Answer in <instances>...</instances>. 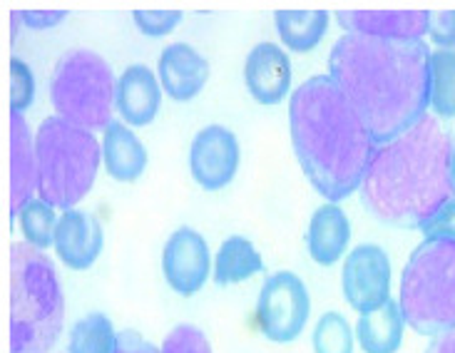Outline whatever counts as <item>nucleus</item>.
Here are the masks:
<instances>
[{"label":"nucleus","instance_id":"1","mask_svg":"<svg viewBox=\"0 0 455 353\" xmlns=\"http://www.w3.org/2000/svg\"><path fill=\"white\" fill-rule=\"evenodd\" d=\"M431 55L419 43L346 33L329 58V77L381 147L423 122L431 108Z\"/></svg>","mask_w":455,"mask_h":353},{"label":"nucleus","instance_id":"2","mask_svg":"<svg viewBox=\"0 0 455 353\" xmlns=\"http://www.w3.org/2000/svg\"><path fill=\"white\" fill-rule=\"evenodd\" d=\"M291 145L311 187L329 202L361 189L376 142L329 75H314L289 102Z\"/></svg>","mask_w":455,"mask_h":353},{"label":"nucleus","instance_id":"3","mask_svg":"<svg viewBox=\"0 0 455 353\" xmlns=\"http://www.w3.org/2000/svg\"><path fill=\"white\" fill-rule=\"evenodd\" d=\"M453 140L435 117L388 145L376 147L361 184V202L371 217L395 229H420L448 199Z\"/></svg>","mask_w":455,"mask_h":353},{"label":"nucleus","instance_id":"4","mask_svg":"<svg viewBox=\"0 0 455 353\" xmlns=\"http://www.w3.org/2000/svg\"><path fill=\"white\" fill-rule=\"evenodd\" d=\"M65 326L55 264L30 244L11 246V353H48Z\"/></svg>","mask_w":455,"mask_h":353},{"label":"nucleus","instance_id":"5","mask_svg":"<svg viewBox=\"0 0 455 353\" xmlns=\"http://www.w3.org/2000/svg\"><path fill=\"white\" fill-rule=\"evenodd\" d=\"M37 197L55 209H75L98 180L102 145L98 137L62 117L40 122L36 134Z\"/></svg>","mask_w":455,"mask_h":353},{"label":"nucleus","instance_id":"6","mask_svg":"<svg viewBox=\"0 0 455 353\" xmlns=\"http://www.w3.org/2000/svg\"><path fill=\"white\" fill-rule=\"evenodd\" d=\"M398 304L406 326L420 336L455 331V244L423 239L408 259Z\"/></svg>","mask_w":455,"mask_h":353},{"label":"nucleus","instance_id":"7","mask_svg":"<svg viewBox=\"0 0 455 353\" xmlns=\"http://www.w3.org/2000/svg\"><path fill=\"white\" fill-rule=\"evenodd\" d=\"M117 80L105 58L92 50H70L55 65L50 100L62 120L85 130H105L112 122Z\"/></svg>","mask_w":455,"mask_h":353},{"label":"nucleus","instance_id":"8","mask_svg":"<svg viewBox=\"0 0 455 353\" xmlns=\"http://www.w3.org/2000/svg\"><path fill=\"white\" fill-rule=\"evenodd\" d=\"M311 317V296L294 271H276L261 284L257 299V324L274 343L296 341Z\"/></svg>","mask_w":455,"mask_h":353},{"label":"nucleus","instance_id":"9","mask_svg":"<svg viewBox=\"0 0 455 353\" xmlns=\"http://www.w3.org/2000/svg\"><path fill=\"white\" fill-rule=\"evenodd\" d=\"M341 286L348 306L371 314L391 299V259L379 244H361L346 256Z\"/></svg>","mask_w":455,"mask_h":353},{"label":"nucleus","instance_id":"10","mask_svg":"<svg viewBox=\"0 0 455 353\" xmlns=\"http://www.w3.org/2000/svg\"><path fill=\"white\" fill-rule=\"evenodd\" d=\"M239 142L232 130L222 124H210L199 130L189 147V172L195 182L207 192H220L232 184L239 170Z\"/></svg>","mask_w":455,"mask_h":353},{"label":"nucleus","instance_id":"11","mask_svg":"<svg viewBox=\"0 0 455 353\" xmlns=\"http://www.w3.org/2000/svg\"><path fill=\"white\" fill-rule=\"evenodd\" d=\"M212 256L207 239L189 227H180L162 249V274L180 296H195L210 279Z\"/></svg>","mask_w":455,"mask_h":353},{"label":"nucleus","instance_id":"12","mask_svg":"<svg viewBox=\"0 0 455 353\" xmlns=\"http://www.w3.org/2000/svg\"><path fill=\"white\" fill-rule=\"evenodd\" d=\"M339 25L356 36L419 43L431 28L433 12L428 11H339Z\"/></svg>","mask_w":455,"mask_h":353},{"label":"nucleus","instance_id":"13","mask_svg":"<svg viewBox=\"0 0 455 353\" xmlns=\"http://www.w3.org/2000/svg\"><path fill=\"white\" fill-rule=\"evenodd\" d=\"M244 83L259 105H279L291 90V62L279 45L259 43L244 62Z\"/></svg>","mask_w":455,"mask_h":353},{"label":"nucleus","instance_id":"14","mask_svg":"<svg viewBox=\"0 0 455 353\" xmlns=\"http://www.w3.org/2000/svg\"><path fill=\"white\" fill-rule=\"evenodd\" d=\"M102 244H105L102 224L92 214L80 209L62 212L55 232V252L65 267L73 271L90 269L102 254Z\"/></svg>","mask_w":455,"mask_h":353},{"label":"nucleus","instance_id":"15","mask_svg":"<svg viewBox=\"0 0 455 353\" xmlns=\"http://www.w3.org/2000/svg\"><path fill=\"white\" fill-rule=\"evenodd\" d=\"M157 77L167 98L174 102H189L204 90L210 80V65L197 50L187 43H172L162 50L157 62Z\"/></svg>","mask_w":455,"mask_h":353},{"label":"nucleus","instance_id":"16","mask_svg":"<svg viewBox=\"0 0 455 353\" xmlns=\"http://www.w3.org/2000/svg\"><path fill=\"white\" fill-rule=\"evenodd\" d=\"M162 102L160 80L148 65H130L115 87V108L130 127H148Z\"/></svg>","mask_w":455,"mask_h":353},{"label":"nucleus","instance_id":"17","mask_svg":"<svg viewBox=\"0 0 455 353\" xmlns=\"http://www.w3.org/2000/svg\"><path fill=\"white\" fill-rule=\"evenodd\" d=\"M37 192L36 137L25 122L23 112H11V220Z\"/></svg>","mask_w":455,"mask_h":353},{"label":"nucleus","instance_id":"18","mask_svg":"<svg viewBox=\"0 0 455 353\" xmlns=\"http://www.w3.org/2000/svg\"><path fill=\"white\" fill-rule=\"evenodd\" d=\"M148 149L124 122L112 120L102 130V162L115 182L132 184L148 170Z\"/></svg>","mask_w":455,"mask_h":353},{"label":"nucleus","instance_id":"19","mask_svg":"<svg viewBox=\"0 0 455 353\" xmlns=\"http://www.w3.org/2000/svg\"><path fill=\"white\" fill-rule=\"evenodd\" d=\"M348 242H351V221L346 217L344 209L333 202L321 205L308 221V256L319 267H333L346 254Z\"/></svg>","mask_w":455,"mask_h":353},{"label":"nucleus","instance_id":"20","mask_svg":"<svg viewBox=\"0 0 455 353\" xmlns=\"http://www.w3.org/2000/svg\"><path fill=\"white\" fill-rule=\"evenodd\" d=\"M406 318L401 304L388 299L381 309L361 314L356 324V339L363 353H395L403 343Z\"/></svg>","mask_w":455,"mask_h":353},{"label":"nucleus","instance_id":"21","mask_svg":"<svg viewBox=\"0 0 455 353\" xmlns=\"http://www.w3.org/2000/svg\"><path fill=\"white\" fill-rule=\"evenodd\" d=\"M326 11H276L274 23L282 43L294 52H308L319 45L329 30Z\"/></svg>","mask_w":455,"mask_h":353},{"label":"nucleus","instance_id":"22","mask_svg":"<svg viewBox=\"0 0 455 353\" xmlns=\"http://www.w3.org/2000/svg\"><path fill=\"white\" fill-rule=\"evenodd\" d=\"M264 271V261L257 246L246 237H229L214 256V281L217 286H232L251 279Z\"/></svg>","mask_w":455,"mask_h":353},{"label":"nucleus","instance_id":"23","mask_svg":"<svg viewBox=\"0 0 455 353\" xmlns=\"http://www.w3.org/2000/svg\"><path fill=\"white\" fill-rule=\"evenodd\" d=\"M117 333L105 314H87L70 331L68 353H115Z\"/></svg>","mask_w":455,"mask_h":353},{"label":"nucleus","instance_id":"24","mask_svg":"<svg viewBox=\"0 0 455 353\" xmlns=\"http://www.w3.org/2000/svg\"><path fill=\"white\" fill-rule=\"evenodd\" d=\"M15 221L20 224V232L25 237V244L36 246L40 252H45L48 246H55V232H58V221L60 217L55 214V207L43 202L40 197L30 199L20 212Z\"/></svg>","mask_w":455,"mask_h":353},{"label":"nucleus","instance_id":"25","mask_svg":"<svg viewBox=\"0 0 455 353\" xmlns=\"http://www.w3.org/2000/svg\"><path fill=\"white\" fill-rule=\"evenodd\" d=\"M431 110L438 117H455V50H433Z\"/></svg>","mask_w":455,"mask_h":353},{"label":"nucleus","instance_id":"26","mask_svg":"<svg viewBox=\"0 0 455 353\" xmlns=\"http://www.w3.org/2000/svg\"><path fill=\"white\" fill-rule=\"evenodd\" d=\"M314 353H354V331L339 311H326L314 326Z\"/></svg>","mask_w":455,"mask_h":353},{"label":"nucleus","instance_id":"27","mask_svg":"<svg viewBox=\"0 0 455 353\" xmlns=\"http://www.w3.org/2000/svg\"><path fill=\"white\" fill-rule=\"evenodd\" d=\"M36 98V75L18 58L11 60V112H25Z\"/></svg>","mask_w":455,"mask_h":353},{"label":"nucleus","instance_id":"28","mask_svg":"<svg viewBox=\"0 0 455 353\" xmlns=\"http://www.w3.org/2000/svg\"><path fill=\"white\" fill-rule=\"evenodd\" d=\"M162 353H212V346L204 331L192 324L174 326L162 343Z\"/></svg>","mask_w":455,"mask_h":353},{"label":"nucleus","instance_id":"29","mask_svg":"<svg viewBox=\"0 0 455 353\" xmlns=\"http://www.w3.org/2000/svg\"><path fill=\"white\" fill-rule=\"evenodd\" d=\"M137 30L148 37H164L182 23L180 11H135L132 12Z\"/></svg>","mask_w":455,"mask_h":353},{"label":"nucleus","instance_id":"30","mask_svg":"<svg viewBox=\"0 0 455 353\" xmlns=\"http://www.w3.org/2000/svg\"><path fill=\"white\" fill-rule=\"evenodd\" d=\"M420 232H423L426 239L455 244V197L453 199H448L443 207L438 209L431 220L420 227Z\"/></svg>","mask_w":455,"mask_h":353},{"label":"nucleus","instance_id":"31","mask_svg":"<svg viewBox=\"0 0 455 353\" xmlns=\"http://www.w3.org/2000/svg\"><path fill=\"white\" fill-rule=\"evenodd\" d=\"M428 36L438 50H455V11L433 12Z\"/></svg>","mask_w":455,"mask_h":353},{"label":"nucleus","instance_id":"32","mask_svg":"<svg viewBox=\"0 0 455 353\" xmlns=\"http://www.w3.org/2000/svg\"><path fill=\"white\" fill-rule=\"evenodd\" d=\"M115 353H162V349L149 343L148 339H142L137 331H123V333H117V351Z\"/></svg>","mask_w":455,"mask_h":353},{"label":"nucleus","instance_id":"33","mask_svg":"<svg viewBox=\"0 0 455 353\" xmlns=\"http://www.w3.org/2000/svg\"><path fill=\"white\" fill-rule=\"evenodd\" d=\"M20 18H23V23L28 28H33V30H45V28H55V25H60L65 18H68V12L65 11H28L20 12Z\"/></svg>","mask_w":455,"mask_h":353},{"label":"nucleus","instance_id":"34","mask_svg":"<svg viewBox=\"0 0 455 353\" xmlns=\"http://www.w3.org/2000/svg\"><path fill=\"white\" fill-rule=\"evenodd\" d=\"M426 353H455V331L433 339L431 346L426 349Z\"/></svg>","mask_w":455,"mask_h":353},{"label":"nucleus","instance_id":"35","mask_svg":"<svg viewBox=\"0 0 455 353\" xmlns=\"http://www.w3.org/2000/svg\"><path fill=\"white\" fill-rule=\"evenodd\" d=\"M451 187H453V197H455V140H453V149H451Z\"/></svg>","mask_w":455,"mask_h":353}]
</instances>
